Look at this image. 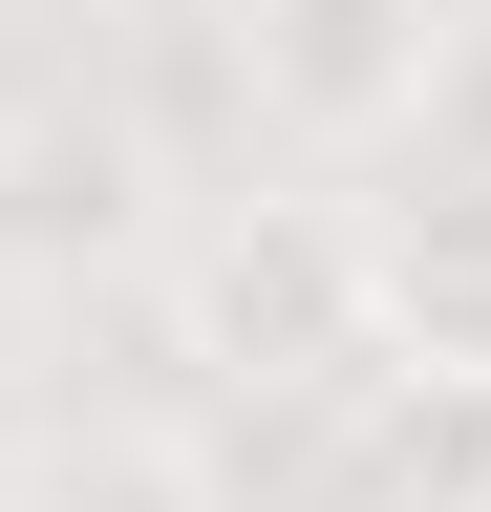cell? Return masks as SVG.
Listing matches in <instances>:
<instances>
[{"label":"cell","instance_id":"obj_1","mask_svg":"<svg viewBox=\"0 0 491 512\" xmlns=\"http://www.w3.org/2000/svg\"><path fill=\"white\" fill-rule=\"evenodd\" d=\"M171 320H193L214 384L342 406V384H363V214H342V192H235V214H193V235H171Z\"/></svg>","mask_w":491,"mask_h":512},{"label":"cell","instance_id":"obj_2","mask_svg":"<svg viewBox=\"0 0 491 512\" xmlns=\"http://www.w3.org/2000/svg\"><path fill=\"white\" fill-rule=\"evenodd\" d=\"M470 64V0H235V86H257L278 150H406Z\"/></svg>","mask_w":491,"mask_h":512},{"label":"cell","instance_id":"obj_3","mask_svg":"<svg viewBox=\"0 0 491 512\" xmlns=\"http://www.w3.org/2000/svg\"><path fill=\"white\" fill-rule=\"evenodd\" d=\"M363 363L491 384V150H427L406 192H363Z\"/></svg>","mask_w":491,"mask_h":512},{"label":"cell","instance_id":"obj_4","mask_svg":"<svg viewBox=\"0 0 491 512\" xmlns=\"http://www.w3.org/2000/svg\"><path fill=\"white\" fill-rule=\"evenodd\" d=\"M43 256H171L129 107H0V278H43Z\"/></svg>","mask_w":491,"mask_h":512},{"label":"cell","instance_id":"obj_5","mask_svg":"<svg viewBox=\"0 0 491 512\" xmlns=\"http://www.w3.org/2000/svg\"><path fill=\"white\" fill-rule=\"evenodd\" d=\"M342 427H363V512H491V384H385L363 363Z\"/></svg>","mask_w":491,"mask_h":512},{"label":"cell","instance_id":"obj_6","mask_svg":"<svg viewBox=\"0 0 491 512\" xmlns=\"http://www.w3.org/2000/svg\"><path fill=\"white\" fill-rule=\"evenodd\" d=\"M22 512H214V491H193V448L107 427V448H65V470H22Z\"/></svg>","mask_w":491,"mask_h":512},{"label":"cell","instance_id":"obj_7","mask_svg":"<svg viewBox=\"0 0 491 512\" xmlns=\"http://www.w3.org/2000/svg\"><path fill=\"white\" fill-rule=\"evenodd\" d=\"M0 512H22V491H0Z\"/></svg>","mask_w":491,"mask_h":512}]
</instances>
